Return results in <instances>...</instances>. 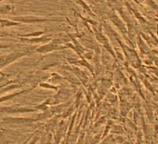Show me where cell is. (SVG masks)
Returning <instances> with one entry per match:
<instances>
[{
	"mask_svg": "<svg viewBox=\"0 0 158 144\" xmlns=\"http://www.w3.org/2000/svg\"><path fill=\"white\" fill-rule=\"evenodd\" d=\"M67 38H68V35H67V37L60 36V35L58 37H53V39L50 40L49 42L43 44L42 46L38 47H35V52L40 53V54H48V53H50L53 51L65 49V48H67V46L63 45V44L70 42Z\"/></svg>",
	"mask_w": 158,
	"mask_h": 144,
	"instance_id": "6da1fadb",
	"label": "cell"
},
{
	"mask_svg": "<svg viewBox=\"0 0 158 144\" xmlns=\"http://www.w3.org/2000/svg\"><path fill=\"white\" fill-rule=\"evenodd\" d=\"M10 20L20 23H26V24H35V23H63L64 20L61 17H37L34 15H21V16H13L10 18Z\"/></svg>",
	"mask_w": 158,
	"mask_h": 144,
	"instance_id": "7a4b0ae2",
	"label": "cell"
},
{
	"mask_svg": "<svg viewBox=\"0 0 158 144\" xmlns=\"http://www.w3.org/2000/svg\"><path fill=\"white\" fill-rule=\"evenodd\" d=\"M33 52H34L33 49L28 48V49H23V50H15L10 53L1 55L0 56V70L10 65L11 63L19 60L20 59H22Z\"/></svg>",
	"mask_w": 158,
	"mask_h": 144,
	"instance_id": "3957f363",
	"label": "cell"
},
{
	"mask_svg": "<svg viewBox=\"0 0 158 144\" xmlns=\"http://www.w3.org/2000/svg\"><path fill=\"white\" fill-rule=\"evenodd\" d=\"M2 124L21 126H30L37 123L35 117H3L1 119Z\"/></svg>",
	"mask_w": 158,
	"mask_h": 144,
	"instance_id": "277c9868",
	"label": "cell"
},
{
	"mask_svg": "<svg viewBox=\"0 0 158 144\" xmlns=\"http://www.w3.org/2000/svg\"><path fill=\"white\" fill-rule=\"evenodd\" d=\"M37 111L33 107H26L21 105H13V106H5L0 107V113H4L7 114H20V113H36Z\"/></svg>",
	"mask_w": 158,
	"mask_h": 144,
	"instance_id": "5b68a950",
	"label": "cell"
},
{
	"mask_svg": "<svg viewBox=\"0 0 158 144\" xmlns=\"http://www.w3.org/2000/svg\"><path fill=\"white\" fill-rule=\"evenodd\" d=\"M71 95H72V90L65 88H59V89L57 90V93L52 98L53 99L52 105L64 103L70 99Z\"/></svg>",
	"mask_w": 158,
	"mask_h": 144,
	"instance_id": "8992f818",
	"label": "cell"
},
{
	"mask_svg": "<svg viewBox=\"0 0 158 144\" xmlns=\"http://www.w3.org/2000/svg\"><path fill=\"white\" fill-rule=\"evenodd\" d=\"M68 128L67 124L64 121H61L56 130L54 131V136H53V140H52V144H60L61 140L63 139V138H65L66 135V129Z\"/></svg>",
	"mask_w": 158,
	"mask_h": 144,
	"instance_id": "52a82bcc",
	"label": "cell"
},
{
	"mask_svg": "<svg viewBox=\"0 0 158 144\" xmlns=\"http://www.w3.org/2000/svg\"><path fill=\"white\" fill-rule=\"evenodd\" d=\"M53 35H42L36 37H21V41L30 44H46L53 39Z\"/></svg>",
	"mask_w": 158,
	"mask_h": 144,
	"instance_id": "ba28073f",
	"label": "cell"
},
{
	"mask_svg": "<svg viewBox=\"0 0 158 144\" xmlns=\"http://www.w3.org/2000/svg\"><path fill=\"white\" fill-rule=\"evenodd\" d=\"M35 88V87H32V88H26V89H23V90H21V91H17V92H13V93H10V94H7L5 96H2V97H0V103L12 101L13 99H15V98L23 95V94H26V93L31 92Z\"/></svg>",
	"mask_w": 158,
	"mask_h": 144,
	"instance_id": "9c48e42d",
	"label": "cell"
},
{
	"mask_svg": "<svg viewBox=\"0 0 158 144\" xmlns=\"http://www.w3.org/2000/svg\"><path fill=\"white\" fill-rule=\"evenodd\" d=\"M93 29H94V35H95V36H96L98 42H100L101 44H102V45L106 47V49L114 57V51H113V49H112V47H111L110 44H109L108 39L102 34L101 31H98V30L96 29V27H93Z\"/></svg>",
	"mask_w": 158,
	"mask_h": 144,
	"instance_id": "30bf717a",
	"label": "cell"
},
{
	"mask_svg": "<svg viewBox=\"0 0 158 144\" xmlns=\"http://www.w3.org/2000/svg\"><path fill=\"white\" fill-rule=\"evenodd\" d=\"M19 79H10V75H6L0 72V89L13 83H18Z\"/></svg>",
	"mask_w": 158,
	"mask_h": 144,
	"instance_id": "8fae6325",
	"label": "cell"
},
{
	"mask_svg": "<svg viewBox=\"0 0 158 144\" xmlns=\"http://www.w3.org/2000/svg\"><path fill=\"white\" fill-rule=\"evenodd\" d=\"M52 105V99H47L45 101H43L42 103H40L39 105H35L34 108L37 111V112H45L47 111L49 106Z\"/></svg>",
	"mask_w": 158,
	"mask_h": 144,
	"instance_id": "7c38bea8",
	"label": "cell"
},
{
	"mask_svg": "<svg viewBox=\"0 0 158 144\" xmlns=\"http://www.w3.org/2000/svg\"><path fill=\"white\" fill-rule=\"evenodd\" d=\"M111 20H112V22L121 30V32L124 34V33H126V27H125V25H124V23L121 22V20L115 15V14H113L112 16H111Z\"/></svg>",
	"mask_w": 158,
	"mask_h": 144,
	"instance_id": "4fadbf2b",
	"label": "cell"
},
{
	"mask_svg": "<svg viewBox=\"0 0 158 144\" xmlns=\"http://www.w3.org/2000/svg\"><path fill=\"white\" fill-rule=\"evenodd\" d=\"M14 7L10 4H7L4 5L2 7H0V15H6V14H10L13 11Z\"/></svg>",
	"mask_w": 158,
	"mask_h": 144,
	"instance_id": "5bb4252c",
	"label": "cell"
},
{
	"mask_svg": "<svg viewBox=\"0 0 158 144\" xmlns=\"http://www.w3.org/2000/svg\"><path fill=\"white\" fill-rule=\"evenodd\" d=\"M76 2L80 5L82 8H83V10L87 12V13H89V15H93V13H92V10H91V9H90V7L84 1V0H76Z\"/></svg>",
	"mask_w": 158,
	"mask_h": 144,
	"instance_id": "9a60e30c",
	"label": "cell"
},
{
	"mask_svg": "<svg viewBox=\"0 0 158 144\" xmlns=\"http://www.w3.org/2000/svg\"><path fill=\"white\" fill-rule=\"evenodd\" d=\"M45 33H46L45 31H39V32H34V33H29V34H24V35L18 34L17 35L19 37H36V36H40L44 35Z\"/></svg>",
	"mask_w": 158,
	"mask_h": 144,
	"instance_id": "2e32d148",
	"label": "cell"
},
{
	"mask_svg": "<svg viewBox=\"0 0 158 144\" xmlns=\"http://www.w3.org/2000/svg\"><path fill=\"white\" fill-rule=\"evenodd\" d=\"M38 87H40L42 88L51 89V90H54V91H57L59 89V88H60V87H57V86H54V85H51V84H48V83H46V82H40L38 84Z\"/></svg>",
	"mask_w": 158,
	"mask_h": 144,
	"instance_id": "e0dca14e",
	"label": "cell"
},
{
	"mask_svg": "<svg viewBox=\"0 0 158 144\" xmlns=\"http://www.w3.org/2000/svg\"><path fill=\"white\" fill-rule=\"evenodd\" d=\"M40 139V135L38 133V129H36L33 135V137L31 138V139L26 143V144H36V142Z\"/></svg>",
	"mask_w": 158,
	"mask_h": 144,
	"instance_id": "ac0fdd59",
	"label": "cell"
},
{
	"mask_svg": "<svg viewBox=\"0 0 158 144\" xmlns=\"http://www.w3.org/2000/svg\"><path fill=\"white\" fill-rule=\"evenodd\" d=\"M85 136H86V133L85 132H82L79 136V138L77 139L76 143L75 144H83L84 143V139H85Z\"/></svg>",
	"mask_w": 158,
	"mask_h": 144,
	"instance_id": "d6986e66",
	"label": "cell"
},
{
	"mask_svg": "<svg viewBox=\"0 0 158 144\" xmlns=\"http://www.w3.org/2000/svg\"><path fill=\"white\" fill-rule=\"evenodd\" d=\"M146 1H147V3H148L149 6H151L152 9L158 10V5H157L154 1H152V0H146Z\"/></svg>",
	"mask_w": 158,
	"mask_h": 144,
	"instance_id": "ffe728a7",
	"label": "cell"
},
{
	"mask_svg": "<svg viewBox=\"0 0 158 144\" xmlns=\"http://www.w3.org/2000/svg\"><path fill=\"white\" fill-rule=\"evenodd\" d=\"M17 47L16 45H9V44H1L0 43V49H6V48H12Z\"/></svg>",
	"mask_w": 158,
	"mask_h": 144,
	"instance_id": "44dd1931",
	"label": "cell"
},
{
	"mask_svg": "<svg viewBox=\"0 0 158 144\" xmlns=\"http://www.w3.org/2000/svg\"><path fill=\"white\" fill-rule=\"evenodd\" d=\"M34 133H35V132H33V133H32V134H31V135H30V136H29V137H28V138H26V139H25V140H24V141H23V142L22 144H26V143H27V142H28V141H29V140L31 139V138L33 137Z\"/></svg>",
	"mask_w": 158,
	"mask_h": 144,
	"instance_id": "7402d4cb",
	"label": "cell"
},
{
	"mask_svg": "<svg viewBox=\"0 0 158 144\" xmlns=\"http://www.w3.org/2000/svg\"><path fill=\"white\" fill-rule=\"evenodd\" d=\"M0 35H10V34H7V33H2L1 31H0Z\"/></svg>",
	"mask_w": 158,
	"mask_h": 144,
	"instance_id": "603a6c76",
	"label": "cell"
},
{
	"mask_svg": "<svg viewBox=\"0 0 158 144\" xmlns=\"http://www.w3.org/2000/svg\"><path fill=\"white\" fill-rule=\"evenodd\" d=\"M2 1H4V0H0V2H2Z\"/></svg>",
	"mask_w": 158,
	"mask_h": 144,
	"instance_id": "cb8c5ba5",
	"label": "cell"
}]
</instances>
